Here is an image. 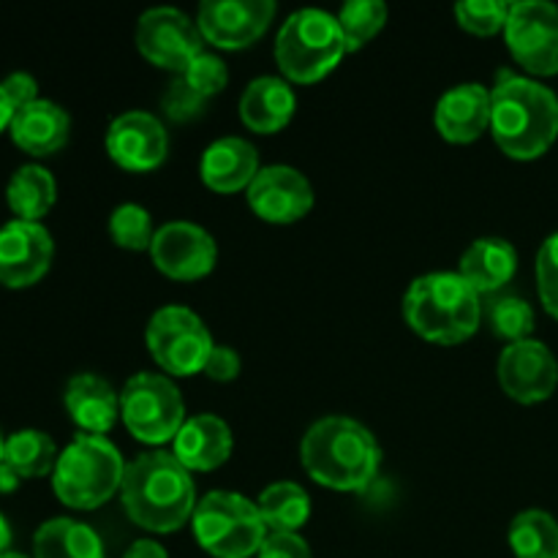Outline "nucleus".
<instances>
[{
  "label": "nucleus",
  "mask_w": 558,
  "mask_h": 558,
  "mask_svg": "<svg viewBox=\"0 0 558 558\" xmlns=\"http://www.w3.org/2000/svg\"><path fill=\"white\" fill-rule=\"evenodd\" d=\"M120 499L125 515L153 534L183 529L199 505L191 472L167 450L142 452L125 466Z\"/></svg>",
  "instance_id": "f257e3e1"
},
{
  "label": "nucleus",
  "mask_w": 558,
  "mask_h": 558,
  "mask_svg": "<svg viewBox=\"0 0 558 558\" xmlns=\"http://www.w3.org/2000/svg\"><path fill=\"white\" fill-rule=\"evenodd\" d=\"M490 134L515 161L545 156L558 136V98L543 82L505 71L490 90Z\"/></svg>",
  "instance_id": "f03ea898"
},
{
  "label": "nucleus",
  "mask_w": 558,
  "mask_h": 558,
  "mask_svg": "<svg viewBox=\"0 0 558 558\" xmlns=\"http://www.w3.org/2000/svg\"><path fill=\"white\" fill-rule=\"evenodd\" d=\"M300 463L330 490H363L381 466V447L363 423L343 414L322 417L300 441Z\"/></svg>",
  "instance_id": "7ed1b4c3"
},
{
  "label": "nucleus",
  "mask_w": 558,
  "mask_h": 558,
  "mask_svg": "<svg viewBox=\"0 0 558 558\" xmlns=\"http://www.w3.org/2000/svg\"><path fill=\"white\" fill-rule=\"evenodd\" d=\"M403 319L425 341L456 347L477 332L483 300L461 272H428L407 289Z\"/></svg>",
  "instance_id": "20e7f679"
},
{
  "label": "nucleus",
  "mask_w": 558,
  "mask_h": 558,
  "mask_svg": "<svg viewBox=\"0 0 558 558\" xmlns=\"http://www.w3.org/2000/svg\"><path fill=\"white\" fill-rule=\"evenodd\" d=\"M125 461L107 436L80 434L60 452L52 490L71 510H98L123 488Z\"/></svg>",
  "instance_id": "39448f33"
},
{
  "label": "nucleus",
  "mask_w": 558,
  "mask_h": 558,
  "mask_svg": "<svg viewBox=\"0 0 558 558\" xmlns=\"http://www.w3.org/2000/svg\"><path fill=\"white\" fill-rule=\"evenodd\" d=\"M347 54L338 16L322 9H300L287 16L276 38V63L287 82L314 85Z\"/></svg>",
  "instance_id": "423d86ee"
},
{
  "label": "nucleus",
  "mask_w": 558,
  "mask_h": 558,
  "mask_svg": "<svg viewBox=\"0 0 558 558\" xmlns=\"http://www.w3.org/2000/svg\"><path fill=\"white\" fill-rule=\"evenodd\" d=\"M194 537L213 558L259 556L270 529L256 501L232 490H213L194 510Z\"/></svg>",
  "instance_id": "0eeeda50"
},
{
  "label": "nucleus",
  "mask_w": 558,
  "mask_h": 558,
  "mask_svg": "<svg viewBox=\"0 0 558 558\" xmlns=\"http://www.w3.org/2000/svg\"><path fill=\"white\" fill-rule=\"evenodd\" d=\"M120 420L142 445L161 447L174 441L185 423V403L167 374L142 371L120 390Z\"/></svg>",
  "instance_id": "6e6552de"
},
{
  "label": "nucleus",
  "mask_w": 558,
  "mask_h": 558,
  "mask_svg": "<svg viewBox=\"0 0 558 558\" xmlns=\"http://www.w3.org/2000/svg\"><path fill=\"white\" fill-rule=\"evenodd\" d=\"M145 343L150 357L169 379L194 376L205 371L213 352V336L199 314L185 305H163L150 316L145 330Z\"/></svg>",
  "instance_id": "1a4fd4ad"
},
{
  "label": "nucleus",
  "mask_w": 558,
  "mask_h": 558,
  "mask_svg": "<svg viewBox=\"0 0 558 558\" xmlns=\"http://www.w3.org/2000/svg\"><path fill=\"white\" fill-rule=\"evenodd\" d=\"M505 38L515 63L523 65L529 74H558V5L548 0L512 3Z\"/></svg>",
  "instance_id": "9d476101"
},
{
  "label": "nucleus",
  "mask_w": 558,
  "mask_h": 558,
  "mask_svg": "<svg viewBox=\"0 0 558 558\" xmlns=\"http://www.w3.org/2000/svg\"><path fill=\"white\" fill-rule=\"evenodd\" d=\"M136 47L142 58L150 60L158 69L174 71V76L183 74L185 65L205 49L199 25L191 22L189 14L169 5L145 11L136 25Z\"/></svg>",
  "instance_id": "9b49d317"
},
{
  "label": "nucleus",
  "mask_w": 558,
  "mask_h": 558,
  "mask_svg": "<svg viewBox=\"0 0 558 558\" xmlns=\"http://www.w3.org/2000/svg\"><path fill=\"white\" fill-rule=\"evenodd\" d=\"M150 256L163 276L174 281H196L216 270L218 245L199 223L169 221L158 227Z\"/></svg>",
  "instance_id": "f8f14e48"
},
{
  "label": "nucleus",
  "mask_w": 558,
  "mask_h": 558,
  "mask_svg": "<svg viewBox=\"0 0 558 558\" xmlns=\"http://www.w3.org/2000/svg\"><path fill=\"white\" fill-rule=\"evenodd\" d=\"M54 240L41 221H14L0 227V283L27 289L52 267Z\"/></svg>",
  "instance_id": "ddd939ff"
},
{
  "label": "nucleus",
  "mask_w": 558,
  "mask_h": 558,
  "mask_svg": "<svg viewBox=\"0 0 558 558\" xmlns=\"http://www.w3.org/2000/svg\"><path fill=\"white\" fill-rule=\"evenodd\" d=\"M276 16L272 0H205L196 14L202 38L218 49H245L265 36Z\"/></svg>",
  "instance_id": "4468645a"
},
{
  "label": "nucleus",
  "mask_w": 558,
  "mask_h": 558,
  "mask_svg": "<svg viewBox=\"0 0 558 558\" xmlns=\"http://www.w3.org/2000/svg\"><path fill=\"white\" fill-rule=\"evenodd\" d=\"M499 385L512 401L518 403H543L548 401L558 387V363L543 341H518L510 343L499 354L496 363Z\"/></svg>",
  "instance_id": "2eb2a0df"
},
{
  "label": "nucleus",
  "mask_w": 558,
  "mask_h": 558,
  "mask_svg": "<svg viewBox=\"0 0 558 558\" xmlns=\"http://www.w3.org/2000/svg\"><path fill=\"white\" fill-rule=\"evenodd\" d=\"M107 153L125 172H150L167 161L169 134L156 114L131 109L109 123Z\"/></svg>",
  "instance_id": "dca6fc26"
},
{
  "label": "nucleus",
  "mask_w": 558,
  "mask_h": 558,
  "mask_svg": "<svg viewBox=\"0 0 558 558\" xmlns=\"http://www.w3.org/2000/svg\"><path fill=\"white\" fill-rule=\"evenodd\" d=\"M248 205L262 221L294 223L314 207V189L300 169L272 163L262 167L248 185Z\"/></svg>",
  "instance_id": "f3484780"
},
{
  "label": "nucleus",
  "mask_w": 558,
  "mask_h": 558,
  "mask_svg": "<svg viewBox=\"0 0 558 558\" xmlns=\"http://www.w3.org/2000/svg\"><path fill=\"white\" fill-rule=\"evenodd\" d=\"M436 129L447 142L469 145L490 129V90L477 82L450 87L436 104Z\"/></svg>",
  "instance_id": "a211bd4d"
},
{
  "label": "nucleus",
  "mask_w": 558,
  "mask_h": 558,
  "mask_svg": "<svg viewBox=\"0 0 558 558\" xmlns=\"http://www.w3.org/2000/svg\"><path fill=\"white\" fill-rule=\"evenodd\" d=\"M232 428L216 414H196L185 420L172 441V456L189 472H213L232 456Z\"/></svg>",
  "instance_id": "6ab92c4d"
},
{
  "label": "nucleus",
  "mask_w": 558,
  "mask_h": 558,
  "mask_svg": "<svg viewBox=\"0 0 558 558\" xmlns=\"http://www.w3.org/2000/svg\"><path fill=\"white\" fill-rule=\"evenodd\" d=\"M63 403L82 434L104 436L120 417V392H114V387L98 374L71 376L63 390Z\"/></svg>",
  "instance_id": "aec40b11"
},
{
  "label": "nucleus",
  "mask_w": 558,
  "mask_h": 558,
  "mask_svg": "<svg viewBox=\"0 0 558 558\" xmlns=\"http://www.w3.org/2000/svg\"><path fill=\"white\" fill-rule=\"evenodd\" d=\"M259 153L243 136H221L202 153L199 172L207 189L218 194H238L248 191L254 178L259 174Z\"/></svg>",
  "instance_id": "412c9836"
},
{
  "label": "nucleus",
  "mask_w": 558,
  "mask_h": 558,
  "mask_svg": "<svg viewBox=\"0 0 558 558\" xmlns=\"http://www.w3.org/2000/svg\"><path fill=\"white\" fill-rule=\"evenodd\" d=\"M9 134L14 145L25 150L27 156H52L69 142L71 118L60 104L49 101V98H38V101L16 109L14 118H11Z\"/></svg>",
  "instance_id": "4be33fe9"
},
{
  "label": "nucleus",
  "mask_w": 558,
  "mask_h": 558,
  "mask_svg": "<svg viewBox=\"0 0 558 558\" xmlns=\"http://www.w3.org/2000/svg\"><path fill=\"white\" fill-rule=\"evenodd\" d=\"M298 109L292 85L281 76H256L240 96V118L256 134H276L287 129Z\"/></svg>",
  "instance_id": "5701e85b"
},
{
  "label": "nucleus",
  "mask_w": 558,
  "mask_h": 558,
  "mask_svg": "<svg viewBox=\"0 0 558 558\" xmlns=\"http://www.w3.org/2000/svg\"><path fill=\"white\" fill-rule=\"evenodd\" d=\"M463 281L483 298L505 289L518 272V251L515 245L501 238H480L463 251L461 267H458Z\"/></svg>",
  "instance_id": "b1692460"
},
{
  "label": "nucleus",
  "mask_w": 558,
  "mask_h": 558,
  "mask_svg": "<svg viewBox=\"0 0 558 558\" xmlns=\"http://www.w3.org/2000/svg\"><path fill=\"white\" fill-rule=\"evenodd\" d=\"M33 558H107L104 543L87 523L49 518L33 534Z\"/></svg>",
  "instance_id": "393cba45"
},
{
  "label": "nucleus",
  "mask_w": 558,
  "mask_h": 558,
  "mask_svg": "<svg viewBox=\"0 0 558 558\" xmlns=\"http://www.w3.org/2000/svg\"><path fill=\"white\" fill-rule=\"evenodd\" d=\"M58 199V183L41 163H22L5 183V202L20 221H41Z\"/></svg>",
  "instance_id": "a878e982"
},
{
  "label": "nucleus",
  "mask_w": 558,
  "mask_h": 558,
  "mask_svg": "<svg viewBox=\"0 0 558 558\" xmlns=\"http://www.w3.org/2000/svg\"><path fill=\"white\" fill-rule=\"evenodd\" d=\"M259 515L270 532L298 534L311 518V499L298 483H272L259 494Z\"/></svg>",
  "instance_id": "bb28decb"
},
{
  "label": "nucleus",
  "mask_w": 558,
  "mask_h": 558,
  "mask_svg": "<svg viewBox=\"0 0 558 558\" xmlns=\"http://www.w3.org/2000/svg\"><path fill=\"white\" fill-rule=\"evenodd\" d=\"M58 458V445H54L52 436L44 434V430L22 428L14 430L11 436H5L3 461L9 463L22 480L47 477V474H52Z\"/></svg>",
  "instance_id": "cd10ccee"
},
{
  "label": "nucleus",
  "mask_w": 558,
  "mask_h": 558,
  "mask_svg": "<svg viewBox=\"0 0 558 558\" xmlns=\"http://www.w3.org/2000/svg\"><path fill=\"white\" fill-rule=\"evenodd\" d=\"M515 558H558V521L545 510H523L510 523Z\"/></svg>",
  "instance_id": "c85d7f7f"
},
{
  "label": "nucleus",
  "mask_w": 558,
  "mask_h": 558,
  "mask_svg": "<svg viewBox=\"0 0 558 558\" xmlns=\"http://www.w3.org/2000/svg\"><path fill=\"white\" fill-rule=\"evenodd\" d=\"M387 5L381 0H352L338 11V25H341L347 52L363 49L376 33L385 27Z\"/></svg>",
  "instance_id": "c756f323"
},
{
  "label": "nucleus",
  "mask_w": 558,
  "mask_h": 558,
  "mask_svg": "<svg viewBox=\"0 0 558 558\" xmlns=\"http://www.w3.org/2000/svg\"><path fill=\"white\" fill-rule=\"evenodd\" d=\"M488 322L494 336L518 343L532 338L537 319H534V308L526 300L515 298V294H501L488 303Z\"/></svg>",
  "instance_id": "7c9ffc66"
},
{
  "label": "nucleus",
  "mask_w": 558,
  "mask_h": 558,
  "mask_svg": "<svg viewBox=\"0 0 558 558\" xmlns=\"http://www.w3.org/2000/svg\"><path fill=\"white\" fill-rule=\"evenodd\" d=\"M156 232L158 229L153 227L150 210L136 202L114 207L112 218H109V234H112L114 245L125 251H150Z\"/></svg>",
  "instance_id": "2f4dec72"
},
{
  "label": "nucleus",
  "mask_w": 558,
  "mask_h": 558,
  "mask_svg": "<svg viewBox=\"0 0 558 558\" xmlns=\"http://www.w3.org/2000/svg\"><path fill=\"white\" fill-rule=\"evenodd\" d=\"M510 5L512 3H505V0H466L456 5V20L463 31L474 36H496L505 31Z\"/></svg>",
  "instance_id": "473e14b6"
},
{
  "label": "nucleus",
  "mask_w": 558,
  "mask_h": 558,
  "mask_svg": "<svg viewBox=\"0 0 558 558\" xmlns=\"http://www.w3.org/2000/svg\"><path fill=\"white\" fill-rule=\"evenodd\" d=\"M178 76H183L185 85H189L191 90H196L202 98H207V101H210L213 96H218V93L227 87L229 69L216 52H207V49H202V52L196 54L189 65H185L183 74H178Z\"/></svg>",
  "instance_id": "72a5a7b5"
},
{
  "label": "nucleus",
  "mask_w": 558,
  "mask_h": 558,
  "mask_svg": "<svg viewBox=\"0 0 558 558\" xmlns=\"http://www.w3.org/2000/svg\"><path fill=\"white\" fill-rule=\"evenodd\" d=\"M205 107L207 98H202L199 93L191 90V87L185 85L183 76H174L161 96L163 114H167L169 120H174V123H191V120L202 118V114H205Z\"/></svg>",
  "instance_id": "f704fd0d"
},
{
  "label": "nucleus",
  "mask_w": 558,
  "mask_h": 558,
  "mask_svg": "<svg viewBox=\"0 0 558 558\" xmlns=\"http://www.w3.org/2000/svg\"><path fill=\"white\" fill-rule=\"evenodd\" d=\"M537 292L545 311L558 319V232L537 251Z\"/></svg>",
  "instance_id": "c9c22d12"
},
{
  "label": "nucleus",
  "mask_w": 558,
  "mask_h": 558,
  "mask_svg": "<svg viewBox=\"0 0 558 558\" xmlns=\"http://www.w3.org/2000/svg\"><path fill=\"white\" fill-rule=\"evenodd\" d=\"M259 558H314L308 543L300 534L289 532H270L265 545H262Z\"/></svg>",
  "instance_id": "e433bc0d"
},
{
  "label": "nucleus",
  "mask_w": 558,
  "mask_h": 558,
  "mask_svg": "<svg viewBox=\"0 0 558 558\" xmlns=\"http://www.w3.org/2000/svg\"><path fill=\"white\" fill-rule=\"evenodd\" d=\"M240 368H243V363H240V354L232 347H213L202 374L213 381H232L240 376Z\"/></svg>",
  "instance_id": "4c0bfd02"
},
{
  "label": "nucleus",
  "mask_w": 558,
  "mask_h": 558,
  "mask_svg": "<svg viewBox=\"0 0 558 558\" xmlns=\"http://www.w3.org/2000/svg\"><path fill=\"white\" fill-rule=\"evenodd\" d=\"M0 85H3L5 96H9L11 107L14 109H22L27 107V104L38 101V82L36 76H31L27 71H11L5 80H0Z\"/></svg>",
  "instance_id": "58836bf2"
},
{
  "label": "nucleus",
  "mask_w": 558,
  "mask_h": 558,
  "mask_svg": "<svg viewBox=\"0 0 558 558\" xmlns=\"http://www.w3.org/2000/svg\"><path fill=\"white\" fill-rule=\"evenodd\" d=\"M123 558H169L167 548L156 539H136L129 550H125Z\"/></svg>",
  "instance_id": "ea45409f"
},
{
  "label": "nucleus",
  "mask_w": 558,
  "mask_h": 558,
  "mask_svg": "<svg viewBox=\"0 0 558 558\" xmlns=\"http://www.w3.org/2000/svg\"><path fill=\"white\" fill-rule=\"evenodd\" d=\"M22 477L9 466L5 461H0V494H14L20 488Z\"/></svg>",
  "instance_id": "a19ab883"
},
{
  "label": "nucleus",
  "mask_w": 558,
  "mask_h": 558,
  "mask_svg": "<svg viewBox=\"0 0 558 558\" xmlns=\"http://www.w3.org/2000/svg\"><path fill=\"white\" fill-rule=\"evenodd\" d=\"M14 112H16V109L11 107L9 96H5L3 85H0V131L9 129V125H11V118H14Z\"/></svg>",
  "instance_id": "79ce46f5"
},
{
  "label": "nucleus",
  "mask_w": 558,
  "mask_h": 558,
  "mask_svg": "<svg viewBox=\"0 0 558 558\" xmlns=\"http://www.w3.org/2000/svg\"><path fill=\"white\" fill-rule=\"evenodd\" d=\"M11 539H14V532H11V523H9V518H5L3 512H0V556L9 554Z\"/></svg>",
  "instance_id": "37998d69"
},
{
  "label": "nucleus",
  "mask_w": 558,
  "mask_h": 558,
  "mask_svg": "<svg viewBox=\"0 0 558 558\" xmlns=\"http://www.w3.org/2000/svg\"><path fill=\"white\" fill-rule=\"evenodd\" d=\"M0 558H31V556H25V554H14V550H9V554H3Z\"/></svg>",
  "instance_id": "c03bdc74"
},
{
  "label": "nucleus",
  "mask_w": 558,
  "mask_h": 558,
  "mask_svg": "<svg viewBox=\"0 0 558 558\" xmlns=\"http://www.w3.org/2000/svg\"><path fill=\"white\" fill-rule=\"evenodd\" d=\"M3 447H5V436L0 434V461H3Z\"/></svg>",
  "instance_id": "a18cd8bd"
}]
</instances>
